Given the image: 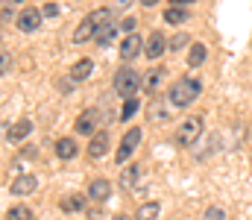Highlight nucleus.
Instances as JSON below:
<instances>
[{
    "instance_id": "15",
    "label": "nucleus",
    "mask_w": 252,
    "mask_h": 220,
    "mask_svg": "<svg viewBox=\"0 0 252 220\" xmlns=\"http://www.w3.org/2000/svg\"><path fill=\"white\" fill-rule=\"evenodd\" d=\"M118 185H121L124 191H132V188L138 185V164H129V167H124V170H121Z\"/></svg>"
},
{
    "instance_id": "10",
    "label": "nucleus",
    "mask_w": 252,
    "mask_h": 220,
    "mask_svg": "<svg viewBox=\"0 0 252 220\" xmlns=\"http://www.w3.org/2000/svg\"><path fill=\"white\" fill-rule=\"evenodd\" d=\"M88 197L97 200V203L109 200V197H112V182H109V179H94V182L88 185Z\"/></svg>"
},
{
    "instance_id": "19",
    "label": "nucleus",
    "mask_w": 252,
    "mask_h": 220,
    "mask_svg": "<svg viewBox=\"0 0 252 220\" xmlns=\"http://www.w3.org/2000/svg\"><path fill=\"white\" fill-rule=\"evenodd\" d=\"M158 212H161L158 203H144V206L135 212V220H158Z\"/></svg>"
},
{
    "instance_id": "25",
    "label": "nucleus",
    "mask_w": 252,
    "mask_h": 220,
    "mask_svg": "<svg viewBox=\"0 0 252 220\" xmlns=\"http://www.w3.org/2000/svg\"><path fill=\"white\" fill-rule=\"evenodd\" d=\"M202 220H226V212H223L220 206H211V209H205Z\"/></svg>"
},
{
    "instance_id": "34",
    "label": "nucleus",
    "mask_w": 252,
    "mask_h": 220,
    "mask_svg": "<svg viewBox=\"0 0 252 220\" xmlns=\"http://www.w3.org/2000/svg\"><path fill=\"white\" fill-rule=\"evenodd\" d=\"M15 3H21V0H15Z\"/></svg>"
},
{
    "instance_id": "31",
    "label": "nucleus",
    "mask_w": 252,
    "mask_h": 220,
    "mask_svg": "<svg viewBox=\"0 0 252 220\" xmlns=\"http://www.w3.org/2000/svg\"><path fill=\"white\" fill-rule=\"evenodd\" d=\"M193 0H173V6H190Z\"/></svg>"
},
{
    "instance_id": "21",
    "label": "nucleus",
    "mask_w": 252,
    "mask_h": 220,
    "mask_svg": "<svg viewBox=\"0 0 252 220\" xmlns=\"http://www.w3.org/2000/svg\"><path fill=\"white\" fill-rule=\"evenodd\" d=\"M161 79H164V68H153V71L147 73V79H144V88L147 91H156L161 85Z\"/></svg>"
},
{
    "instance_id": "3",
    "label": "nucleus",
    "mask_w": 252,
    "mask_h": 220,
    "mask_svg": "<svg viewBox=\"0 0 252 220\" xmlns=\"http://www.w3.org/2000/svg\"><path fill=\"white\" fill-rule=\"evenodd\" d=\"M199 135H202V118H199V115H190V118H185V121L179 124V129H176V135H173V144L190 147L193 141H199Z\"/></svg>"
},
{
    "instance_id": "20",
    "label": "nucleus",
    "mask_w": 252,
    "mask_h": 220,
    "mask_svg": "<svg viewBox=\"0 0 252 220\" xmlns=\"http://www.w3.org/2000/svg\"><path fill=\"white\" fill-rule=\"evenodd\" d=\"M164 21H167V24H173V27H176V24H185V21H188L185 6H170V9L164 12Z\"/></svg>"
},
{
    "instance_id": "23",
    "label": "nucleus",
    "mask_w": 252,
    "mask_h": 220,
    "mask_svg": "<svg viewBox=\"0 0 252 220\" xmlns=\"http://www.w3.org/2000/svg\"><path fill=\"white\" fill-rule=\"evenodd\" d=\"M6 218L9 220H32V212H30L27 206H12V209L6 212Z\"/></svg>"
},
{
    "instance_id": "30",
    "label": "nucleus",
    "mask_w": 252,
    "mask_h": 220,
    "mask_svg": "<svg viewBox=\"0 0 252 220\" xmlns=\"http://www.w3.org/2000/svg\"><path fill=\"white\" fill-rule=\"evenodd\" d=\"M12 21V9L9 6H3V24H9Z\"/></svg>"
},
{
    "instance_id": "16",
    "label": "nucleus",
    "mask_w": 252,
    "mask_h": 220,
    "mask_svg": "<svg viewBox=\"0 0 252 220\" xmlns=\"http://www.w3.org/2000/svg\"><path fill=\"white\" fill-rule=\"evenodd\" d=\"M118 27H121V24H112V21L103 24V27L97 30V44H100V47H109L112 38H115V32H118Z\"/></svg>"
},
{
    "instance_id": "18",
    "label": "nucleus",
    "mask_w": 252,
    "mask_h": 220,
    "mask_svg": "<svg viewBox=\"0 0 252 220\" xmlns=\"http://www.w3.org/2000/svg\"><path fill=\"white\" fill-rule=\"evenodd\" d=\"M205 56H208V50H205V44H190V53H188V65L190 68H199L202 62H205Z\"/></svg>"
},
{
    "instance_id": "12",
    "label": "nucleus",
    "mask_w": 252,
    "mask_h": 220,
    "mask_svg": "<svg viewBox=\"0 0 252 220\" xmlns=\"http://www.w3.org/2000/svg\"><path fill=\"white\" fill-rule=\"evenodd\" d=\"M35 188H38V179L27 173V176H18V179L12 182V188H9V191H12V194H18V197H24V194H32Z\"/></svg>"
},
{
    "instance_id": "17",
    "label": "nucleus",
    "mask_w": 252,
    "mask_h": 220,
    "mask_svg": "<svg viewBox=\"0 0 252 220\" xmlns=\"http://www.w3.org/2000/svg\"><path fill=\"white\" fill-rule=\"evenodd\" d=\"M76 150H79V147H76L73 138H59V141H56V156H59V158H73Z\"/></svg>"
},
{
    "instance_id": "1",
    "label": "nucleus",
    "mask_w": 252,
    "mask_h": 220,
    "mask_svg": "<svg viewBox=\"0 0 252 220\" xmlns=\"http://www.w3.org/2000/svg\"><path fill=\"white\" fill-rule=\"evenodd\" d=\"M109 21H112V9H94V12L73 30V44H85V41L97 38V30H100L103 24H109Z\"/></svg>"
},
{
    "instance_id": "4",
    "label": "nucleus",
    "mask_w": 252,
    "mask_h": 220,
    "mask_svg": "<svg viewBox=\"0 0 252 220\" xmlns=\"http://www.w3.org/2000/svg\"><path fill=\"white\" fill-rule=\"evenodd\" d=\"M138 85H141L138 71H132V68H121V71L115 73V91H118L121 97H132V94L138 91Z\"/></svg>"
},
{
    "instance_id": "5",
    "label": "nucleus",
    "mask_w": 252,
    "mask_h": 220,
    "mask_svg": "<svg viewBox=\"0 0 252 220\" xmlns=\"http://www.w3.org/2000/svg\"><path fill=\"white\" fill-rule=\"evenodd\" d=\"M138 141H141V129H138V126H132L124 138H121V147H118V164H126V161H129V156L135 153Z\"/></svg>"
},
{
    "instance_id": "6",
    "label": "nucleus",
    "mask_w": 252,
    "mask_h": 220,
    "mask_svg": "<svg viewBox=\"0 0 252 220\" xmlns=\"http://www.w3.org/2000/svg\"><path fill=\"white\" fill-rule=\"evenodd\" d=\"M41 18H44V12H38V9H24L15 24H18L21 32H35V30L41 27Z\"/></svg>"
},
{
    "instance_id": "13",
    "label": "nucleus",
    "mask_w": 252,
    "mask_h": 220,
    "mask_svg": "<svg viewBox=\"0 0 252 220\" xmlns=\"http://www.w3.org/2000/svg\"><path fill=\"white\" fill-rule=\"evenodd\" d=\"M106 150H109V132H94V138L88 144V156L100 158V156H106Z\"/></svg>"
},
{
    "instance_id": "33",
    "label": "nucleus",
    "mask_w": 252,
    "mask_h": 220,
    "mask_svg": "<svg viewBox=\"0 0 252 220\" xmlns=\"http://www.w3.org/2000/svg\"><path fill=\"white\" fill-rule=\"evenodd\" d=\"M115 220H129V218H126V215H118V218H115Z\"/></svg>"
},
{
    "instance_id": "2",
    "label": "nucleus",
    "mask_w": 252,
    "mask_h": 220,
    "mask_svg": "<svg viewBox=\"0 0 252 220\" xmlns=\"http://www.w3.org/2000/svg\"><path fill=\"white\" fill-rule=\"evenodd\" d=\"M202 91V85H199V79H190V76H185V79H176V85L170 88V94H167V100H170V106H190L193 100H196V94Z\"/></svg>"
},
{
    "instance_id": "32",
    "label": "nucleus",
    "mask_w": 252,
    "mask_h": 220,
    "mask_svg": "<svg viewBox=\"0 0 252 220\" xmlns=\"http://www.w3.org/2000/svg\"><path fill=\"white\" fill-rule=\"evenodd\" d=\"M138 3H141V6H156L158 0H138Z\"/></svg>"
},
{
    "instance_id": "22",
    "label": "nucleus",
    "mask_w": 252,
    "mask_h": 220,
    "mask_svg": "<svg viewBox=\"0 0 252 220\" xmlns=\"http://www.w3.org/2000/svg\"><path fill=\"white\" fill-rule=\"evenodd\" d=\"M62 212H85V200L82 197H64Z\"/></svg>"
},
{
    "instance_id": "11",
    "label": "nucleus",
    "mask_w": 252,
    "mask_h": 220,
    "mask_svg": "<svg viewBox=\"0 0 252 220\" xmlns=\"http://www.w3.org/2000/svg\"><path fill=\"white\" fill-rule=\"evenodd\" d=\"M30 132H32V121L21 118L18 124H12V126L6 129V138H9V141H24V138H27Z\"/></svg>"
},
{
    "instance_id": "8",
    "label": "nucleus",
    "mask_w": 252,
    "mask_h": 220,
    "mask_svg": "<svg viewBox=\"0 0 252 220\" xmlns=\"http://www.w3.org/2000/svg\"><path fill=\"white\" fill-rule=\"evenodd\" d=\"M164 50H167L164 35H161V32H150V38L144 41V56H147V59H158Z\"/></svg>"
},
{
    "instance_id": "26",
    "label": "nucleus",
    "mask_w": 252,
    "mask_h": 220,
    "mask_svg": "<svg viewBox=\"0 0 252 220\" xmlns=\"http://www.w3.org/2000/svg\"><path fill=\"white\" fill-rule=\"evenodd\" d=\"M188 41H190L188 35H185V32H179V35H173V38L167 41V50H179V47H182V44H188Z\"/></svg>"
},
{
    "instance_id": "28",
    "label": "nucleus",
    "mask_w": 252,
    "mask_h": 220,
    "mask_svg": "<svg viewBox=\"0 0 252 220\" xmlns=\"http://www.w3.org/2000/svg\"><path fill=\"white\" fill-rule=\"evenodd\" d=\"M0 68H3V76H6V73H9V68H12V62H9V53H6V50H3V56H0Z\"/></svg>"
},
{
    "instance_id": "9",
    "label": "nucleus",
    "mask_w": 252,
    "mask_h": 220,
    "mask_svg": "<svg viewBox=\"0 0 252 220\" xmlns=\"http://www.w3.org/2000/svg\"><path fill=\"white\" fill-rule=\"evenodd\" d=\"M138 53H144V41H141L135 32H129V35L124 38V44H121V56H124L126 62H132Z\"/></svg>"
},
{
    "instance_id": "29",
    "label": "nucleus",
    "mask_w": 252,
    "mask_h": 220,
    "mask_svg": "<svg viewBox=\"0 0 252 220\" xmlns=\"http://www.w3.org/2000/svg\"><path fill=\"white\" fill-rule=\"evenodd\" d=\"M41 12H44L47 18H56V15H59V6H56V3H47V6H44Z\"/></svg>"
},
{
    "instance_id": "7",
    "label": "nucleus",
    "mask_w": 252,
    "mask_h": 220,
    "mask_svg": "<svg viewBox=\"0 0 252 220\" xmlns=\"http://www.w3.org/2000/svg\"><path fill=\"white\" fill-rule=\"evenodd\" d=\"M97 124H100V112H97V109H85V112L76 118V132L94 135V132H97Z\"/></svg>"
},
{
    "instance_id": "14",
    "label": "nucleus",
    "mask_w": 252,
    "mask_h": 220,
    "mask_svg": "<svg viewBox=\"0 0 252 220\" xmlns=\"http://www.w3.org/2000/svg\"><path fill=\"white\" fill-rule=\"evenodd\" d=\"M91 71H94V62H91V59H79V62L70 68V79H73V82H82V79L91 76Z\"/></svg>"
},
{
    "instance_id": "24",
    "label": "nucleus",
    "mask_w": 252,
    "mask_h": 220,
    "mask_svg": "<svg viewBox=\"0 0 252 220\" xmlns=\"http://www.w3.org/2000/svg\"><path fill=\"white\" fill-rule=\"evenodd\" d=\"M135 112H138V100H135V97H126L124 109H121V121H129Z\"/></svg>"
},
{
    "instance_id": "27",
    "label": "nucleus",
    "mask_w": 252,
    "mask_h": 220,
    "mask_svg": "<svg viewBox=\"0 0 252 220\" xmlns=\"http://www.w3.org/2000/svg\"><path fill=\"white\" fill-rule=\"evenodd\" d=\"M135 27H138V21H135V18H124V21H121V30H124L126 35H129V32H135Z\"/></svg>"
}]
</instances>
